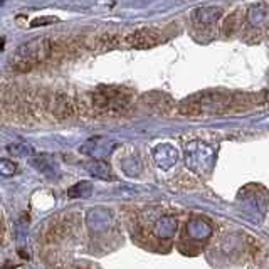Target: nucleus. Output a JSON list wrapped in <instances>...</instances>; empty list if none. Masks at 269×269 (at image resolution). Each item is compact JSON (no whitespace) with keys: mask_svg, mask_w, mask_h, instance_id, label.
Returning <instances> with one entry per match:
<instances>
[{"mask_svg":"<svg viewBox=\"0 0 269 269\" xmlns=\"http://www.w3.org/2000/svg\"><path fill=\"white\" fill-rule=\"evenodd\" d=\"M74 113H76V104H74L73 99L62 93L56 94V98L52 101V114L64 119V118L74 116Z\"/></svg>","mask_w":269,"mask_h":269,"instance_id":"obj_5","label":"nucleus"},{"mask_svg":"<svg viewBox=\"0 0 269 269\" xmlns=\"http://www.w3.org/2000/svg\"><path fill=\"white\" fill-rule=\"evenodd\" d=\"M59 19L57 17H52V16H47V17H39V19H34L31 27H41V26H49V24H54L57 22Z\"/></svg>","mask_w":269,"mask_h":269,"instance_id":"obj_13","label":"nucleus"},{"mask_svg":"<svg viewBox=\"0 0 269 269\" xmlns=\"http://www.w3.org/2000/svg\"><path fill=\"white\" fill-rule=\"evenodd\" d=\"M128 103V93L121 88H99L91 96L93 106L96 109H104V111H119L126 108Z\"/></svg>","mask_w":269,"mask_h":269,"instance_id":"obj_2","label":"nucleus"},{"mask_svg":"<svg viewBox=\"0 0 269 269\" xmlns=\"http://www.w3.org/2000/svg\"><path fill=\"white\" fill-rule=\"evenodd\" d=\"M68 195L71 198H79V197H88L91 195V183L89 182H79L74 187L68 190Z\"/></svg>","mask_w":269,"mask_h":269,"instance_id":"obj_11","label":"nucleus"},{"mask_svg":"<svg viewBox=\"0 0 269 269\" xmlns=\"http://www.w3.org/2000/svg\"><path fill=\"white\" fill-rule=\"evenodd\" d=\"M163 42V34L158 32L157 29L152 27H142L134 32L126 36V44L131 49H152Z\"/></svg>","mask_w":269,"mask_h":269,"instance_id":"obj_4","label":"nucleus"},{"mask_svg":"<svg viewBox=\"0 0 269 269\" xmlns=\"http://www.w3.org/2000/svg\"><path fill=\"white\" fill-rule=\"evenodd\" d=\"M17 170V165L11 160H2V163H0V172H2V175H12V173H16Z\"/></svg>","mask_w":269,"mask_h":269,"instance_id":"obj_12","label":"nucleus"},{"mask_svg":"<svg viewBox=\"0 0 269 269\" xmlns=\"http://www.w3.org/2000/svg\"><path fill=\"white\" fill-rule=\"evenodd\" d=\"M175 229H177V221L172 217H163L160 221L157 222L155 229H153V232L157 234V236L160 237H170L175 234Z\"/></svg>","mask_w":269,"mask_h":269,"instance_id":"obj_9","label":"nucleus"},{"mask_svg":"<svg viewBox=\"0 0 269 269\" xmlns=\"http://www.w3.org/2000/svg\"><path fill=\"white\" fill-rule=\"evenodd\" d=\"M214 162V150L206 143H190L187 147V165L198 173H204L211 168Z\"/></svg>","mask_w":269,"mask_h":269,"instance_id":"obj_3","label":"nucleus"},{"mask_svg":"<svg viewBox=\"0 0 269 269\" xmlns=\"http://www.w3.org/2000/svg\"><path fill=\"white\" fill-rule=\"evenodd\" d=\"M88 170L91 172V175L98 177V178H109V167L106 165L104 162H99V160H94L88 165Z\"/></svg>","mask_w":269,"mask_h":269,"instance_id":"obj_10","label":"nucleus"},{"mask_svg":"<svg viewBox=\"0 0 269 269\" xmlns=\"http://www.w3.org/2000/svg\"><path fill=\"white\" fill-rule=\"evenodd\" d=\"M155 160L160 167L168 168L177 162V152L172 147H167V145L158 147L155 150Z\"/></svg>","mask_w":269,"mask_h":269,"instance_id":"obj_7","label":"nucleus"},{"mask_svg":"<svg viewBox=\"0 0 269 269\" xmlns=\"http://www.w3.org/2000/svg\"><path fill=\"white\" fill-rule=\"evenodd\" d=\"M222 16V9L221 7H204L197 9L193 12V19L197 24H214L217 22Z\"/></svg>","mask_w":269,"mask_h":269,"instance_id":"obj_6","label":"nucleus"},{"mask_svg":"<svg viewBox=\"0 0 269 269\" xmlns=\"http://www.w3.org/2000/svg\"><path fill=\"white\" fill-rule=\"evenodd\" d=\"M187 232L190 237L202 241V239L209 237V234H211V226L206 221H202V219H193V221H190V224H187Z\"/></svg>","mask_w":269,"mask_h":269,"instance_id":"obj_8","label":"nucleus"},{"mask_svg":"<svg viewBox=\"0 0 269 269\" xmlns=\"http://www.w3.org/2000/svg\"><path fill=\"white\" fill-rule=\"evenodd\" d=\"M54 47H56V44L49 37L34 39L31 42L22 44L21 47H17L16 54H14L11 59L12 68L21 73L31 71V69L39 66V64L46 62L47 59L52 56Z\"/></svg>","mask_w":269,"mask_h":269,"instance_id":"obj_1","label":"nucleus"}]
</instances>
